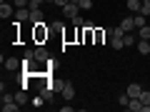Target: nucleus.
I'll return each mask as SVG.
<instances>
[{"instance_id": "20e7f679", "label": "nucleus", "mask_w": 150, "mask_h": 112, "mask_svg": "<svg viewBox=\"0 0 150 112\" xmlns=\"http://www.w3.org/2000/svg\"><path fill=\"white\" fill-rule=\"evenodd\" d=\"M60 95H63L65 100H73V97H75V87H73V82L65 80V82H63V90H60Z\"/></svg>"}, {"instance_id": "4be33fe9", "label": "nucleus", "mask_w": 150, "mask_h": 112, "mask_svg": "<svg viewBox=\"0 0 150 112\" xmlns=\"http://www.w3.org/2000/svg\"><path fill=\"white\" fill-rule=\"evenodd\" d=\"M33 107H43V97H35L33 100Z\"/></svg>"}, {"instance_id": "423d86ee", "label": "nucleus", "mask_w": 150, "mask_h": 112, "mask_svg": "<svg viewBox=\"0 0 150 112\" xmlns=\"http://www.w3.org/2000/svg\"><path fill=\"white\" fill-rule=\"evenodd\" d=\"M125 110H133V112H143L145 110V105L140 102V97H130V102H128V107Z\"/></svg>"}, {"instance_id": "7ed1b4c3", "label": "nucleus", "mask_w": 150, "mask_h": 112, "mask_svg": "<svg viewBox=\"0 0 150 112\" xmlns=\"http://www.w3.org/2000/svg\"><path fill=\"white\" fill-rule=\"evenodd\" d=\"M15 22H30V8H18L15 10Z\"/></svg>"}, {"instance_id": "412c9836", "label": "nucleus", "mask_w": 150, "mask_h": 112, "mask_svg": "<svg viewBox=\"0 0 150 112\" xmlns=\"http://www.w3.org/2000/svg\"><path fill=\"white\" fill-rule=\"evenodd\" d=\"M73 25H75V27H85V22H83V18L78 15V18H73Z\"/></svg>"}, {"instance_id": "a211bd4d", "label": "nucleus", "mask_w": 150, "mask_h": 112, "mask_svg": "<svg viewBox=\"0 0 150 112\" xmlns=\"http://www.w3.org/2000/svg\"><path fill=\"white\" fill-rule=\"evenodd\" d=\"M78 5H80V10H90V8H93V0H78Z\"/></svg>"}, {"instance_id": "6e6552de", "label": "nucleus", "mask_w": 150, "mask_h": 112, "mask_svg": "<svg viewBox=\"0 0 150 112\" xmlns=\"http://www.w3.org/2000/svg\"><path fill=\"white\" fill-rule=\"evenodd\" d=\"M30 22L35 25V22H43V13H40V8H30Z\"/></svg>"}, {"instance_id": "b1692460", "label": "nucleus", "mask_w": 150, "mask_h": 112, "mask_svg": "<svg viewBox=\"0 0 150 112\" xmlns=\"http://www.w3.org/2000/svg\"><path fill=\"white\" fill-rule=\"evenodd\" d=\"M45 3H55V0H45Z\"/></svg>"}, {"instance_id": "9b49d317", "label": "nucleus", "mask_w": 150, "mask_h": 112, "mask_svg": "<svg viewBox=\"0 0 150 112\" xmlns=\"http://www.w3.org/2000/svg\"><path fill=\"white\" fill-rule=\"evenodd\" d=\"M35 60L38 62H48V50L45 48H35Z\"/></svg>"}, {"instance_id": "f8f14e48", "label": "nucleus", "mask_w": 150, "mask_h": 112, "mask_svg": "<svg viewBox=\"0 0 150 112\" xmlns=\"http://www.w3.org/2000/svg\"><path fill=\"white\" fill-rule=\"evenodd\" d=\"M120 27H123L125 32H133L135 30V20H133V18H125V20L120 22Z\"/></svg>"}, {"instance_id": "39448f33", "label": "nucleus", "mask_w": 150, "mask_h": 112, "mask_svg": "<svg viewBox=\"0 0 150 112\" xmlns=\"http://www.w3.org/2000/svg\"><path fill=\"white\" fill-rule=\"evenodd\" d=\"M0 107H3V112H18V110H20L18 100H3V102H0Z\"/></svg>"}, {"instance_id": "1a4fd4ad", "label": "nucleus", "mask_w": 150, "mask_h": 112, "mask_svg": "<svg viewBox=\"0 0 150 112\" xmlns=\"http://www.w3.org/2000/svg\"><path fill=\"white\" fill-rule=\"evenodd\" d=\"M138 52L140 55H150V40H138Z\"/></svg>"}, {"instance_id": "f257e3e1", "label": "nucleus", "mask_w": 150, "mask_h": 112, "mask_svg": "<svg viewBox=\"0 0 150 112\" xmlns=\"http://www.w3.org/2000/svg\"><path fill=\"white\" fill-rule=\"evenodd\" d=\"M63 13H65V18H70V20H73V18H78V15H80V5L70 0L68 5H63Z\"/></svg>"}, {"instance_id": "2eb2a0df", "label": "nucleus", "mask_w": 150, "mask_h": 112, "mask_svg": "<svg viewBox=\"0 0 150 112\" xmlns=\"http://www.w3.org/2000/svg\"><path fill=\"white\" fill-rule=\"evenodd\" d=\"M53 95H55V90L50 85H45L43 90H40V97H43V100H53Z\"/></svg>"}, {"instance_id": "0eeeda50", "label": "nucleus", "mask_w": 150, "mask_h": 112, "mask_svg": "<svg viewBox=\"0 0 150 112\" xmlns=\"http://www.w3.org/2000/svg\"><path fill=\"white\" fill-rule=\"evenodd\" d=\"M0 18H3V20H5V18H15L13 5H8V3H0Z\"/></svg>"}, {"instance_id": "9d476101", "label": "nucleus", "mask_w": 150, "mask_h": 112, "mask_svg": "<svg viewBox=\"0 0 150 112\" xmlns=\"http://www.w3.org/2000/svg\"><path fill=\"white\" fill-rule=\"evenodd\" d=\"M140 92H143V87H140L138 82H133V85H128V97H140Z\"/></svg>"}, {"instance_id": "4468645a", "label": "nucleus", "mask_w": 150, "mask_h": 112, "mask_svg": "<svg viewBox=\"0 0 150 112\" xmlns=\"http://www.w3.org/2000/svg\"><path fill=\"white\" fill-rule=\"evenodd\" d=\"M125 5H128V10H130V13H140V5H143V0H128Z\"/></svg>"}, {"instance_id": "6ab92c4d", "label": "nucleus", "mask_w": 150, "mask_h": 112, "mask_svg": "<svg viewBox=\"0 0 150 112\" xmlns=\"http://www.w3.org/2000/svg\"><path fill=\"white\" fill-rule=\"evenodd\" d=\"M128 102H130V97H128V92H125V95H120V97H118V105H123V107H128Z\"/></svg>"}, {"instance_id": "dca6fc26", "label": "nucleus", "mask_w": 150, "mask_h": 112, "mask_svg": "<svg viewBox=\"0 0 150 112\" xmlns=\"http://www.w3.org/2000/svg\"><path fill=\"white\" fill-rule=\"evenodd\" d=\"M110 48H112V50H123V48H125L123 37H110Z\"/></svg>"}, {"instance_id": "5701e85b", "label": "nucleus", "mask_w": 150, "mask_h": 112, "mask_svg": "<svg viewBox=\"0 0 150 112\" xmlns=\"http://www.w3.org/2000/svg\"><path fill=\"white\" fill-rule=\"evenodd\" d=\"M68 3H70V0H55V5H60V8H63V5H68Z\"/></svg>"}, {"instance_id": "f03ea898", "label": "nucleus", "mask_w": 150, "mask_h": 112, "mask_svg": "<svg viewBox=\"0 0 150 112\" xmlns=\"http://www.w3.org/2000/svg\"><path fill=\"white\" fill-rule=\"evenodd\" d=\"M3 65H5L8 72H15V70L23 65V60H18V57H3Z\"/></svg>"}, {"instance_id": "f3484780", "label": "nucleus", "mask_w": 150, "mask_h": 112, "mask_svg": "<svg viewBox=\"0 0 150 112\" xmlns=\"http://www.w3.org/2000/svg\"><path fill=\"white\" fill-rule=\"evenodd\" d=\"M15 100H18V105H28V95H25V87H23V90L20 92H15Z\"/></svg>"}, {"instance_id": "ddd939ff", "label": "nucleus", "mask_w": 150, "mask_h": 112, "mask_svg": "<svg viewBox=\"0 0 150 112\" xmlns=\"http://www.w3.org/2000/svg\"><path fill=\"white\" fill-rule=\"evenodd\" d=\"M138 40H150V25L138 27Z\"/></svg>"}, {"instance_id": "aec40b11", "label": "nucleus", "mask_w": 150, "mask_h": 112, "mask_svg": "<svg viewBox=\"0 0 150 112\" xmlns=\"http://www.w3.org/2000/svg\"><path fill=\"white\" fill-rule=\"evenodd\" d=\"M13 5H18V8H30V0H13Z\"/></svg>"}]
</instances>
